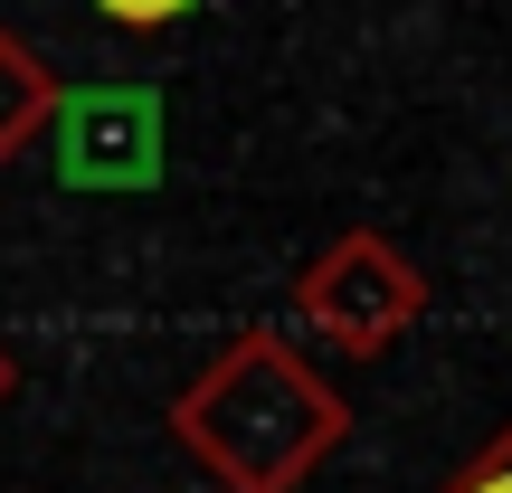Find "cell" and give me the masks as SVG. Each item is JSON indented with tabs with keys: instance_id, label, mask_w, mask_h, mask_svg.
<instances>
[{
	"instance_id": "obj_2",
	"label": "cell",
	"mask_w": 512,
	"mask_h": 493,
	"mask_svg": "<svg viewBox=\"0 0 512 493\" xmlns=\"http://www.w3.org/2000/svg\"><path fill=\"white\" fill-rule=\"evenodd\" d=\"M465 493H512V465H494V475H484V484H465Z\"/></svg>"
},
{
	"instance_id": "obj_1",
	"label": "cell",
	"mask_w": 512,
	"mask_h": 493,
	"mask_svg": "<svg viewBox=\"0 0 512 493\" xmlns=\"http://www.w3.org/2000/svg\"><path fill=\"white\" fill-rule=\"evenodd\" d=\"M105 10H114V19H143V29H152V19H171L181 0H105Z\"/></svg>"
}]
</instances>
